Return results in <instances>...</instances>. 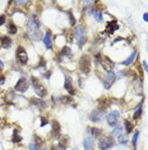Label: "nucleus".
Instances as JSON below:
<instances>
[{"instance_id": "obj_20", "label": "nucleus", "mask_w": 148, "mask_h": 150, "mask_svg": "<svg viewBox=\"0 0 148 150\" xmlns=\"http://www.w3.org/2000/svg\"><path fill=\"white\" fill-rule=\"evenodd\" d=\"M68 141H69V137L68 136H64V137L60 139L59 144H57V148L55 150H64L68 148Z\"/></svg>"}, {"instance_id": "obj_8", "label": "nucleus", "mask_w": 148, "mask_h": 150, "mask_svg": "<svg viewBox=\"0 0 148 150\" xmlns=\"http://www.w3.org/2000/svg\"><path fill=\"white\" fill-rule=\"evenodd\" d=\"M28 87H29V82L26 80L24 77H22V78H19L18 80V82L15 83V86H14V91H17V92H26L27 90H28Z\"/></svg>"}, {"instance_id": "obj_23", "label": "nucleus", "mask_w": 148, "mask_h": 150, "mask_svg": "<svg viewBox=\"0 0 148 150\" xmlns=\"http://www.w3.org/2000/svg\"><path fill=\"white\" fill-rule=\"evenodd\" d=\"M88 131L91 132V135L93 136V137H102L103 135V131L101 128H97V127H91V128H88Z\"/></svg>"}, {"instance_id": "obj_17", "label": "nucleus", "mask_w": 148, "mask_h": 150, "mask_svg": "<svg viewBox=\"0 0 148 150\" xmlns=\"http://www.w3.org/2000/svg\"><path fill=\"white\" fill-rule=\"evenodd\" d=\"M42 41L43 44H45V46H46V49H53V40H51V31H46V34H45V36H43V39H42Z\"/></svg>"}, {"instance_id": "obj_32", "label": "nucleus", "mask_w": 148, "mask_h": 150, "mask_svg": "<svg viewBox=\"0 0 148 150\" xmlns=\"http://www.w3.org/2000/svg\"><path fill=\"white\" fill-rule=\"evenodd\" d=\"M12 141H13V143H21V141H22V137L18 135V132H17V131H14V132H13Z\"/></svg>"}, {"instance_id": "obj_16", "label": "nucleus", "mask_w": 148, "mask_h": 150, "mask_svg": "<svg viewBox=\"0 0 148 150\" xmlns=\"http://www.w3.org/2000/svg\"><path fill=\"white\" fill-rule=\"evenodd\" d=\"M83 148L84 150H95V141L91 136H86L83 140Z\"/></svg>"}, {"instance_id": "obj_10", "label": "nucleus", "mask_w": 148, "mask_h": 150, "mask_svg": "<svg viewBox=\"0 0 148 150\" xmlns=\"http://www.w3.org/2000/svg\"><path fill=\"white\" fill-rule=\"evenodd\" d=\"M64 80H65L64 81V89L69 92V96L75 95V89H74V86H73V80L69 77V76H65Z\"/></svg>"}, {"instance_id": "obj_39", "label": "nucleus", "mask_w": 148, "mask_h": 150, "mask_svg": "<svg viewBox=\"0 0 148 150\" xmlns=\"http://www.w3.org/2000/svg\"><path fill=\"white\" fill-rule=\"evenodd\" d=\"M142 64H143V68H144V71H146V72L148 73V63H147L146 61H143V63H142Z\"/></svg>"}, {"instance_id": "obj_38", "label": "nucleus", "mask_w": 148, "mask_h": 150, "mask_svg": "<svg viewBox=\"0 0 148 150\" xmlns=\"http://www.w3.org/2000/svg\"><path fill=\"white\" fill-rule=\"evenodd\" d=\"M28 149H29V150H40V149H38L36 145H35L33 143H31V144H29V145H28Z\"/></svg>"}, {"instance_id": "obj_30", "label": "nucleus", "mask_w": 148, "mask_h": 150, "mask_svg": "<svg viewBox=\"0 0 148 150\" xmlns=\"http://www.w3.org/2000/svg\"><path fill=\"white\" fill-rule=\"evenodd\" d=\"M138 137H139V131H135V133L133 135V139H131V145H133V148H137Z\"/></svg>"}, {"instance_id": "obj_44", "label": "nucleus", "mask_w": 148, "mask_h": 150, "mask_svg": "<svg viewBox=\"0 0 148 150\" xmlns=\"http://www.w3.org/2000/svg\"><path fill=\"white\" fill-rule=\"evenodd\" d=\"M3 67H4V64H3V62L0 61V68H3Z\"/></svg>"}, {"instance_id": "obj_28", "label": "nucleus", "mask_w": 148, "mask_h": 150, "mask_svg": "<svg viewBox=\"0 0 148 150\" xmlns=\"http://www.w3.org/2000/svg\"><path fill=\"white\" fill-rule=\"evenodd\" d=\"M60 55L61 57H72V50H70L69 46H64L60 51Z\"/></svg>"}, {"instance_id": "obj_5", "label": "nucleus", "mask_w": 148, "mask_h": 150, "mask_svg": "<svg viewBox=\"0 0 148 150\" xmlns=\"http://www.w3.org/2000/svg\"><path fill=\"white\" fill-rule=\"evenodd\" d=\"M15 59L22 65H26L28 63V54H27L26 49L23 46H18L17 48V50H15Z\"/></svg>"}, {"instance_id": "obj_35", "label": "nucleus", "mask_w": 148, "mask_h": 150, "mask_svg": "<svg viewBox=\"0 0 148 150\" xmlns=\"http://www.w3.org/2000/svg\"><path fill=\"white\" fill-rule=\"evenodd\" d=\"M45 65H46L45 59H43V58H41V59H40V63H38V65H37L36 68H43V67H45Z\"/></svg>"}, {"instance_id": "obj_9", "label": "nucleus", "mask_w": 148, "mask_h": 150, "mask_svg": "<svg viewBox=\"0 0 148 150\" xmlns=\"http://www.w3.org/2000/svg\"><path fill=\"white\" fill-rule=\"evenodd\" d=\"M120 118V113L117 110H111L107 113V116H106V121H107V124H110V126H116L117 124V121H119Z\"/></svg>"}, {"instance_id": "obj_36", "label": "nucleus", "mask_w": 148, "mask_h": 150, "mask_svg": "<svg viewBox=\"0 0 148 150\" xmlns=\"http://www.w3.org/2000/svg\"><path fill=\"white\" fill-rule=\"evenodd\" d=\"M69 18H70V24L74 26V24H75V18L73 17V13L70 12V10H69Z\"/></svg>"}, {"instance_id": "obj_33", "label": "nucleus", "mask_w": 148, "mask_h": 150, "mask_svg": "<svg viewBox=\"0 0 148 150\" xmlns=\"http://www.w3.org/2000/svg\"><path fill=\"white\" fill-rule=\"evenodd\" d=\"M117 139H119V144H121V145H127L128 140H127V137L124 136V133H121L120 136H117Z\"/></svg>"}, {"instance_id": "obj_25", "label": "nucleus", "mask_w": 148, "mask_h": 150, "mask_svg": "<svg viewBox=\"0 0 148 150\" xmlns=\"http://www.w3.org/2000/svg\"><path fill=\"white\" fill-rule=\"evenodd\" d=\"M142 105H143V103H139V105H138V108L135 109V112H134V114H133V119L135 121V119H139L141 118V116H142V112H143V109H142Z\"/></svg>"}, {"instance_id": "obj_6", "label": "nucleus", "mask_w": 148, "mask_h": 150, "mask_svg": "<svg viewBox=\"0 0 148 150\" xmlns=\"http://www.w3.org/2000/svg\"><path fill=\"white\" fill-rule=\"evenodd\" d=\"M115 145V140L114 137H111V136H105V137H101L100 141H98V148L101 150H107L112 148V146Z\"/></svg>"}, {"instance_id": "obj_18", "label": "nucleus", "mask_w": 148, "mask_h": 150, "mask_svg": "<svg viewBox=\"0 0 148 150\" xmlns=\"http://www.w3.org/2000/svg\"><path fill=\"white\" fill-rule=\"evenodd\" d=\"M12 42H13V40L10 39L9 36H1L0 37V45H1L4 49H9L10 46H12Z\"/></svg>"}, {"instance_id": "obj_26", "label": "nucleus", "mask_w": 148, "mask_h": 150, "mask_svg": "<svg viewBox=\"0 0 148 150\" xmlns=\"http://www.w3.org/2000/svg\"><path fill=\"white\" fill-rule=\"evenodd\" d=\"M123 133V128H121V126H119V124H116L115 126V128L112 130V132H111V137H117V136H120Z\"/></svg>"}, {"instance_id": "obj_7", "label": "nucleus", "mask_w": 148, "mask_h": 150, "mask_svg": "<svg viewBox=\"0 0 148 150\" xmlns=\"http://www.w3.org/2000/svg\"><path fill=\"white\" fill-rule=\"evenodd\" d=\"M115 81H116V73H115L114 71H110V72H106L102 83H103V86H105V89L109 90L112 85H114Z\"/></svg>"}, {"instance_id": "obj_31", "label": "nucleus", "mask_w": 148, "mask_h": 150, "mask_svg": "<svg viewBox=\"0 0 148 150\" xmlns=\"http://www.w3.org/2000/svg\"><path fill=\"white\" fill-rule=\"evenodd\" d=\"M60 102H61L63 104H70V103L73 102V98L72 96H61L60 98Z\"/></svg>"}, {"instance_id": "obj_27", "label": "nucleus", "mask_w": 148, "mask_h": 150, "mask_svg": "<svg viewBox=\"0 0 148 150\" xmlns=\"http://www.w3.org/2000/svg\"><path fill=\"white\" fill-rule=\"evenodd\" d=\"M124 127H125V133H131L134 130V124L130 121H125L124 122Z\"/></svg>"}, {"instance_id": "obj_15", "label": "nucleus", "mask_w": 148, "mask_h": 150, "mask_svg": "<svg viewBox=\"0 0 148 150\" xmlns=\"http://www.w3.org/2000/svg\"><path fill=\"white\" fill-rule=\"evenodd\" d=\"M110 104H111L110 99H107V98H101V99L98 100V103H97V109H98V110L105 112L106 109L110 107Z\"/></svg>"}, {"instance_id": "obj_40", "label": "nucleus", "mask_w": 148, "mask_h": 150, "mask_svg": "<svg viewBox=\"0 0 148 150\" xmlns=\"http://www.w3.org/2000/svg\"><path fill=\"white\" fill-rule=\"evenodd\" d=\"M14 4H17V5H26V4H28V1H14Z\"/></svg>"}, {"instance_id": "obj_11", "label": "nucleus", "mask_w": 148, "mask_h": 150, "mask_svg": "<svg viewBox=\"0 0 148 150\" xmlns=\"http://www.w3.org/2000/svg\"><path fill=\"white\" fill-rule=\"evenodd\" d=\"M103 116H105V112L96 109V110H92L91 113H89L88 118H89V121H91V122H95V123H96V122H100L101 119L103 118Z\"/></svg>"}, {"instance_id": "obj_37", "label": "nucleus", "mask_w": 148, "mask_h": 150, "mask_svg": "<svg viewBox=\"0 0 148 150\" xmlns=\"http://www.w3.org/2000/svg\"><path fill=\"white\" fill-rule=\"evenodd\" d=\"M49 122H47V118H45V117H41V126H46Z\"/></svg>"}, {"instance_id": "obj_14", "label": "nucleus", "mask_w": 148, "mask_h": 150, "mask_svg": "<svg viewBox=\"0 0 148 150\" xmlns=\"http://www.w3.org/2000/svg\"><path fill=\"white\" fill-rule=\"evenodd\" d=\"M117 30H119V24H117V21L116 20L109 21L107 23H106V32H107L109 35L114 34V32L117 31Z\"/></svg>"}, {"instance_id": "obj_41", "label": "nucleus", "mask_w": 148, "mask_h": 150, "mask_svg": "<svg viewBox=\"0 0 148 150\" xmlns=\"http://www.w3.org/2000/svg\"><path fill=\"white\" fill-rule=\"evenodd\" d=\"M50 76H51V71H49V72H46L45 75H43V77H45V78H50Z\"/></svg>"}, {"instance_id": "obj_3", "label": "nucleus", "mask_w": 148, "mask_h": 150, "mask_svg": "<svg viewBox=\"0 0 148 150\" xmlns=\"http://www.w3.org/2000/svg\"><path fill=\"white\" fill-rule=\"evenodd\" d=\"M31 83H32V86H33V89H35V91H36L38 98H45L46 95H47V90H46V87H43L42 82H41L37 77L32 76L31 77Z\"/></svg>"}, {"instance_id": "obj_42", "label": "nucleus", "mask_w": 148, "mask_h": 150, "mask_svg": "<svg viewBox=\"0 0 148 150\" xmlns=\"http://www.w3.org/2000/svg\"><path fill=\"white\" fill-rule=\"evenodd\" d=\"M4 82H5V77L4 76H0V85H3Z\"/></svg>"}, {"instance_id": "obj_43", "label": "nucleus", "mask_w": 148, "mask_h": 150, "mask_svg": "<svg viewBox=\"0 0 148 150\" xmlns=\"http://www.w3.org/2000/svg\"><path fill=\"white\" fill-rule=\"evenodd\" d=\"M143 21L148 22V13H144V14H143Z\"/></svg>"}, {"instance_id": "obj_1", "label": "nucleus", "mask_w": 148, "mask_h": 150, "mask_svg": "<svg viewBox=\"0 0 148 150\" xmlns=\"http://www.w3.org/2000/svg\"><path fill=\"white\" fill-rule=\"evenodd\" d=\"M40 21L37 20L36 17H32L31 20H28L27 22V30H28V32L31 34V37L33 40H40L41 39V32H40Z\"/></svg>"}, {"instance_id": "obj_12", "label": "nucleus", "mask_w": 148, "mask_h": 150, "mask_svg": "<svg viewBox=\"0 0 148 150\" xmlns=\"http://www.w3.org/2000/svg\"><path fill=\"white\" fill-rule=\"evenodd\" d=\"M51 127H53V130H51V135H53L54 139H59L60 136H61V126H60V123L56 121V119H54L53 122H51Z\"/></svg>"}, {"instance_id": "obj_24", "label": "nucleus", "mask_w": 148, "mask_h": 150, "mask_svg": "<svg viewBox=\"0 0 148 150\" xmlns=\"http://www.w3.org/2000/svg\"><path fill=\"white\" fill-rule=\"evenodd\" d=\"M8 32H9L10 35H15L18 32L17 26H15V23H13V21L8 22Z\"/></svg>"}, {"instance_id": "obj_2", "label": "nucleus", "mask_w": 148, "mask_h": 150, "mask_svg": "<svg viewBox=\"0 0 148 150\" xmlns=\"http://www.w3.org/2000/svg\"><path fill=\"white\" fill-rule=\"evenodd\" d=\"M73 35H74V39H75V42L78 44L79 48H82V46L86 44L87 41V36H86V28L82 26L77 27L75 30L73 31Z\"/></svg>"}, {"instance_id": "obj_13", "label": "nucleus", "mask_w": 148, "mask_h": 150, "mask_svg": "<svg viewBox=\"0 0 148 150\" xmlns=\"http://www.w3.org/2000/svg\"><path fill=\"white\" fill-rule=\"evenodd\" d=\"M100 63L102 64V67L106 69V72H110V71H112V68H114V65H115L114 62H112L109 57H105V55H102Z\"/></svg>"}, {"instance_id": "obj_4", "label": "nucleus", "mask_w": 148, "mask_h": 150, "mask_svg": "<svg viewBox=\"0 0 148 150\" xmlns=\"http://www.w3.org/2000/svg\"><path fill=\"white\" fill-rule=\"evenodd\" d=\"M79 71L84 75L91 72V58H89V55L84 54V55L81 57V59H79Z\"/></svg>"}, {"instance_id": "obj_21", "label": "nucleus", "mask_w": 148, "mask_h": 150, "mask_svg": "<svg viewBox=\"0 0 148 150\" xmlns=\"http://www.w3.org/2000/svg\"><path fill=\"white\" fill-rule=\"evenodd\" d=\"M29 102H31V104H33V105H36V107H38V109H45L46 107H47V104H46L42 99H35V98H32Z\"/></svg>"}, {"instance_id": "obj_22", "label": "nucleus", "mask_w": 148, "mask_h": 150, "mask_svg": "<svg viewBox=\"0 0 148 150\" xmlns=\"http://www.w3.org/2000/svg\"><path fill=\"white\" fill-rule=\"evenodd\" d=\"M92 14L95 17V20L97 22H102L103 20V15H102V12L101 9H97V8H92Z\"/></svg>"}, {"instance_id": "obj_29", "label": "nucleus", "mask_w": 148, "mask_h": 150, "mask_svg": "<svg viewBox=\"0 0 148 150\" xmlns=\"http://www.w3.org/2000/svg\"><path fill=\"white\" fill-rule=\"evenodd\" d=\"M33 144H35V145H36L40 150L43 148V141L41 140V139L38 137V136H35V141H33Z\"/></svg>"}, {"instance_id": "obj_19", "label": "nucleus", "mask_w": 148, "mask_h": 150, "mask_svg": "<svg viewBox=\"0 0 148 150\" xmlns=\"http://www.w3.org/2000/svg\"><path fill=\"white\" fill-rule=\"evenodd\" d=\"M137 55H138V51H137V50H134L133 53H131L130 55L128 57V58L125 59L124 62H121V64H123V65H130V64L133 63V62L137 59Z\"/></svg>"}, {"instance_id": "obj_34", "label": "nucleus", "mask_w": 148, "mask_h": 150, "mask_svg": "<svg viewBox=\"0 0 148 150\" xmlns=\"http://www.w3.org/2000/svg\"><path fill=\"white\" fill-rule=\"evenodd\" d=\"M5 22H7V15H5V14H0V26H3Z\"/></svg>"}]
</instances>
